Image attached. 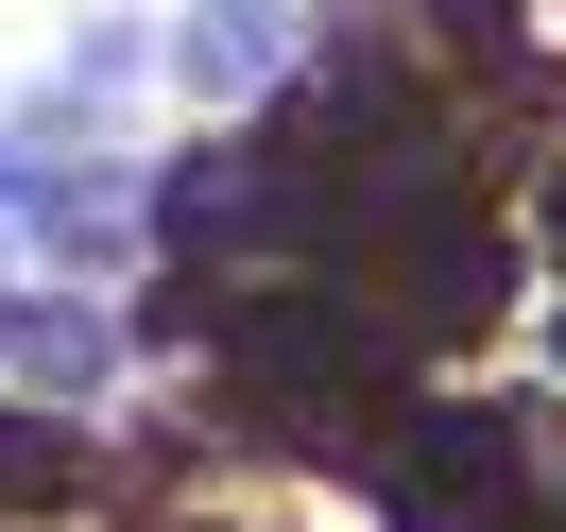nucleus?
Masks as SVG:
<instances>
[{
    "label": "nucleus",
    "mask_w": 566,
    "mask_h": 532,
    "mask_svg": "<svg viewBox=\"0 0 566 532\" xmlns=\"http://www.w3.org/2000/svg\"><path fill=\"white\" fill-rule=\"evenodd\" d=\"M52 498H86V447H52V429H0V515H52Z\"/></svg>",
    "instance_id": "1"
},
{
    "label": "nucleus",
    "mask_w": 566,
    "mask_h": 532,
    "mask_svg": "<svg viewBox=\"0 0 566 532\" xmlns=\"http://www.w3.org/2000/svg\"><path fill=\"white\" fill-rule=\"evenodd\" d=\"M395 532H515V498H429V481H395Z\"/></svg>",
    "instance_id": "2"
}]
</instances>
